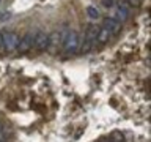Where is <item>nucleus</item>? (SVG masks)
I'll list each match as a JSON object with an SVG mask.
<instances>
[{
  "label": "nucleus",
  "mask_w": 151,
  "mask_h": 142,
  "mask_svg": "<svg viewBox=\"0 0 151 142\" xmlns=\"http://www.w3.org/2000/svg\"><path fill=\"white\" fill-rule=\"evenodd\" d=\"M0 142H6V141H5V137H2V136H0Z\"/></svg>",
  "instance_id": "dca6fc26"
},
{
  "label": "nucleus",
  "mask_w": 151,
  "mask_h": 142,
  "mask_svg": "<svg viewBox=\"0 0 151 142\" xmlns=\"http://www.w3.org/2000/svg\"><path fill=\"white\" fill-rule=\"evenodd\" d=\"M91 46H93V41H90V40H83L82 46L79 47L80 54H88V52L91 51Z\"/></svg>",
  "instance_id": "9d476101"
},
{
  "label": "nucleus",
  "mask_w": 151,
  "mask_h": 142,
  "mask_svg": "<svg viewBox=\"0 0 151 142\" xmlns=\"http://www.w3.org/2000/svg\"><path fill=\"white\" fill-rule=\"evenodd\" d=\"M115 5H116L118 17H120L121 21H126V19L129 17V14H131V9H129V5H127V2H126V0H118Z\"/></svg>",
  "instance_id": "423d86ee"
},
{
  "label": "nucleus",
  "mask_w": 151,
  "mask_h": 142,
  "mask_svg": "<svg viewBox=\"0 0 151 142\" xmlns=\"http://www.w3.org/2000/svg\"><path fill=\"white\" fill-rule=\"evenodd\" d=\"M80 47V41H79V35L77 32L69 30L68 35L63 38V51L66 54H76Z\"/></svg>",
  "instance_id": "f257e3e1"
},
{
  "label": "nucleus",
  "mask_w": 151,
  "mask_h": 142,
  "mask_svg": "<svg viewBox=\"0 0 151 142\" xmlns=\"http://www.w3.org/2000/svg\"><path fill=\"white\" fill-rule=\"evenodd\" d=\"M102 28H106L110 35H118L121 32V24L113 17H106L102 21Z\"/></svg>",
  "instance_id": "20e7f679"
},
{
  "label": "nucleus",
  "mask_w": 151,
  "mask_h": 142,
  "mask_svg": "<svg viewBox=\"0 0 151 142\" xmlns=\"http://www.w3.org/2000/svg\"><path fill=\"white\" fill-rule=\"evenodd\" d=\"M109 38H110V33H109L106 28H99V32L96 35V40L99 43H106V41H109Z\"/></svg>",
  "instance_id": "1a4fd4ad"
},
{
  "label": "nucleus",
  "mask_w": 151,
  "mask_h": 142,
  "mask_svg": "<svg viewBox=\"0 0 151 142\" xmlns=\"http://www.w3.org/2000/svg\"><path fill=\"white\" fill-rule=\"evenodd\" d=\"M110 141H112V142H124V134H123L121 131L115 130V131L110 134Z\"/></svg>",
  "instance_id": "9b49d317"
},
{
  "label": "nucleus",
  "mask_w": 151,
  "mask_h": 142,
  "mask_svg": "<svg viewBox=\"0 0 151 142\" xmlns=\"http://www.w3.org/2000/svg\"><path fill=\"white\" fill-rule=\"evenodd\" d=\"M60 41H63V36L60 35V32L50 33V36H49V46L55 47V46H58V44H60Z\"/></svg>",
  "instance_id": "6e6552de"
},
{
  "label": "nucleus",
  "mask_w": 151,
  "mask_h": 142,
  "mask_svg": "<svg viewBox=\"0 0 151 142\" xmlns=\"http://www.w3.org/2000/svg\"><path fill=\"white\" fill-rule=\"evenodd\" d=\"M0 2H2V0H0Z\"/></svg>",
  "instance_id": "f3484780"
},
{
  "label": "nucleus",
  "mask_w": 151,
  "mask_h": 142,
  "mask_svg": "<svg viewBox=\"0 0 151 142\" xmlns=\"http://www.w3.org/2000/svg\"><path fill=\"white\" fill-rule=\"evenodd\" d=\"M102 3H104V7H107V8H110L112 5H115L113 0H102Z\"/></svg>",
  "instance_id": "ddd939ff"
},
{
  "label": "nucleus",
  "mask_w": 151,
  "mask_h": 142,
  "mask_svg": "<svg viewBox=\"0 0 151 142\" xmlns=\"http://www.w3.org/2000/svg\"><path fill=\"white\" fill-rule=\"evenodd\" d=\"M87 14H88V17H91V19H98L99 17V11L94 7H88L87 8Z\"/></svg>",
  "instance_id": "f8f14e48"
},
{
  "label": "nucleus",
  "mask_w": 151,
  "mask_h": 142,
  "mask_svg": "<svg viewBox=\"0 0 151 142\" xmlns=\"http://www.w3.org/2000/svg\"><path fill=\"white\" fill-rule=\"evenodd\" d=\"M2 40H3V49L6 52H13L14 49H17V43L19 36L14 32H3L2 33Z\"/></svg>",
  "instance_id": "f03ea898"
},
{
  "label": "nucleus",
  "mask_w": 151,
  "mask_h": 142,
  "mask_svg": "<svg viewBox=\"0 0 151 142\" xmlns=\"http://www.w3.org/2000/svg\"><path fill=\"white\" fill-rule=\"evenodd\" d=\"M3 47V40H2V33H0V49Z\"/></svg>",
  "instance_id": "4468645a"
},
{
  "label": "nucleus",
  "mask_w": 151,
  "mask_h": 142,
  "mask_svg": "<svg viewBox=\"0 0 151 142\" xmlns=\"http://www.w3.org/2000/svg\"><path fill=\"white\" fill-rule=\"evenodd\" d=\"M32 46H33V35L32 33H25L17 43V51L21 54H25V52L32 49Z\"/></svg>",
  "instance_id": "39448f33"
},
{
  "label": "nucleus",
  "mask_w": 151,
  "mask_h": 142,
  "mask_svg": "<svg viewBox=\"0 0 151 142\" xmlns=\"http://www.w3.org/2000/svg\"><path fill=\"white\" fill-rule=\"evenodd\" d=\"M99 142H109V141L106 139V137H102V139H101V141H99Z\"/></svg>",
  "instance_id": "2eb2a0df"
},
{
  "label": "nucleus",
  "mask_w": 151,
  "mask_h": 142,
  "mask_svg": "<svg viewBox=\"0 0 151 142\" xmlns=\"http://www.w3.org/2000/svg\"><path fill=\"white\" fill-rule=\"evenodd\" d=\"M38 52H44L46 49H49V35L46 32H36V35L33 36V46Z\"/></svg>",
  "instance_id": "7ed1b4c3"
},
{
  "label": "nucleus",
  "mask_w": 151,
  "mask_h": 142,
  "mask_svg": "<svg viewBox=\"0 0 151 142\" xmlns=\"http://www.w3.org/2000/svg\"><path fill=\"white\" fill-rule=\"evenodd\" d=\"M98 32H99V27L94 25V24H90V25L87 27V32H85V40L94 41V40H96Z\"/></svg>",
  "instance_id": "0eeeda50"
}]
</instances>
